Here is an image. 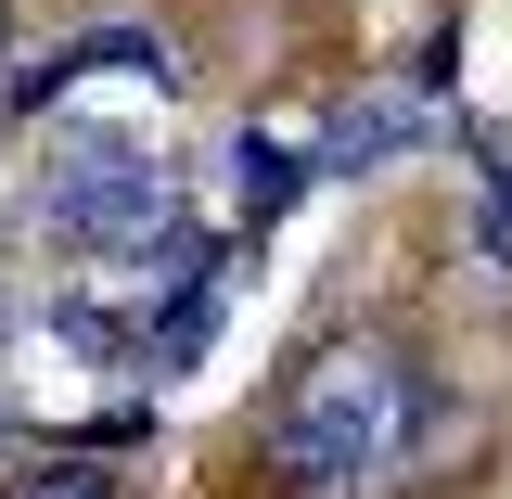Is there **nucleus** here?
Here are the masks:
<instances>
[{
    "mask_svg": "<svg viewBox=\"0 0 512 499\" xmlns=\"http://www.w3.org/2000/svg\"><path fill=\"white\" fill-rule=\"evenodd\" d=\"M487 256H512V167H500V192H487Z\"/></svg>",
    "mask_w": 512,
    "mask_h": 499,
    "instance_id": "obj_6",
    "label": "nucleus"
},
{
    "mask_svg": "<svg viewBox=\"0 0 512 499\" xmlns=\"http://www.w3.org/2000/svg\"><path fill=\"white\" fill-rule=\"evenodd\" d=\"M410 128H423L410 103H372V116H346V128H333V154H320V180H359V167H384Z\"/></svg>",
    "mask_w": 512,
    "mask_h": 499,
    "instance_id": "obj_3",
    "label": "nucleus"
},
{
    "mask_svg": "<svg viewBox=\"0 0 512 499\" xmlns=\"http://www.w3.org/2000/svg\"><path fill=\"white\" fill-rule=\"evenodd\" d=\"M231 167H244V218H256V231H269V218L308 192V167H295L282 141H256V128H244V154H231Z\"/></svg>",
    "mask_w": 512,
    "mask_h": 499,
    "instance_id": "obj_4",
    "label": "nucleus"
},
{
    "mask_svg": "<svg viewBox=\"0 0 512 499\" xmlns=\"http://www.w3.org/2000/svg\"><path fill=\"white\" fill-rule=\"evenodd\" d=\"M423 423H436L423 359L397 333H333V346H308L282 372L269 423H256V461H269L282 499H359L423 448Z\"/></svg>",
    "mask_w": 512,
    "mask_h": 499,
    "instance_id": "obj_1",
    "label": "nucleus"
},
{
    "mask_svg": "<svg viewBox=\"0 0 512 499\" xmlns=\"http://www.w3.org/2000/svg\"><path fill=\"white\" fill-rule=\"evenodd\" d=\"M0 64H13V0H0Z\"/></svg>",
    "mask_w": 512,
    "mask_h": 499,
    "instance_id": "obj_7",
    "label": "nucleus"
},
{
    "mask_svg": "<svg viewBox=\"0 0 512 499\" xmlns=\"http://www.w3.org/2000/svg\"><path fill=\"white\" fill-rule=\"evenodd\" d=\"M13 499H116V474H90V461H39Z\"/></svg>",
    "mask_w": 512,
    "mask_h": 499,
    "instance_id": "obj_5",
    "label": "nucleus"
},
{
    "mask_svg": "<svg viewBox=\"0 0 512 499\" xmlns=\"http://www.w3.org/2000/svg\"><path fill=\"white\" fill-rule=\"evenodd\" d=\"M39 218H52L64 256H103V269H141V256L180 244V180L116 141V128H52V180H39Z\"/></svg>",
    "mask_w": 512,
    "mask_h": 499,
    "instance_id": "obj_2",
    "label": "nucleus"
}]
</instances>
